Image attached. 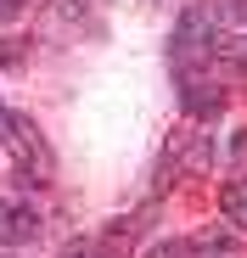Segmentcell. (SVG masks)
<instances>
[{"mask_svg": "<svg viewBox=\"0 0 247 258\" xmlns=\"http://www.w3.org/2000/svg\"><path fill=\"white\" fill-rule=\"evenodd\" d=\"M219 213H225L230 225L247 230V180H225L219 185Z\"/></svg>", "mask_w": 247, "mask_h": 258, "instance_id": "cell-6", "label": "cell"}, {"mask_svg": "<svg viewBox=\"0 0 247 258\" xmlns=\"http://www.w3.org/2000/svg\"><path fill=\"white\" fill-rule=\"evenodd\" d=\"M146 258H186V252H180V247H169V241H163V247H152Z\"/></svg>", "mask_w": 247, "mask_h": 258, "instance_id": "cell-10", "label": "cell"}, {"mask_svg": "<svg viewBox=\"0 0 247 258\" xmlns=\"http://www.w3.org/2000/svg\"><path fill=\"white\" fill-rule=\"evenodd\" d=\"M186 258H241V241H236L230 230L208 225V230H197V236L186 241Z\"/></svg>", "mask_w": 247, "mask_h": 258, "instance_id": "cell-4", "label": "cell"}, {"mask_svg": "<svg viewBox=\"0 0 247 258\" xmlns=\"http://www.w3.org/2000/svg\"><path fill=\"white\" fill-rule=\"evenodd\" d=\"M0 219H6V202H0Z\"/></svg>", "mask_w": 247, "mask_h": 258, "instance_id": "cell-13", "label": "cell"}, {"mask_svg": "<svg viewBox=\"0 0 247 258\" xmlns=\"http://www.w3.org/2000/svg\"><path fill=\"white\" fill-rule=\"evenodd\" d=\"M208 56H219V28H214V12L191 6L174 28V68L180 73H197Z\"/></svg>", "mask_w": 247, "mask_h": 258, "instance_id": "cell-1", "label": "cell"}, {"mask_svg": "<svg viewBox=\"0 0 247 258\" xmlns=\"http://www.w3.org/2000/svg\"><path fill=\"white\" fill-rule=\"evenodd\" d=\"M34 236H39V213H34V208H23V202H6V219H0V241L23 247V241H34Z\"/></svg>", "mask_w": 247, "mask_h": 258, "instance_id": "cell-5", "label": "cell"}, {"mask_svg": "<svg viewBox=\"0 0 247 258\" xmlns=\"http://www.w3.org/2000/svg\"><path fill=\"white\" fill-rule=\"evenodd\" d=\"M146 225H152L146 213H135V219H112V225H107V236L96 241V258H124V252L141 241V230H146Z\"/></svg>", "mask_w": 247, "mask_h": 258, "instance_id": "cell-3", "label": "cell"}, {"mask_svg": "<svg viewBox=\"0 0 247 258\" xmlns=\"http://www.w3.org/2000/svg\"><path fill=\"white\" fill-rule=\"evenodd\" d=\"M12 123H17V112H6V107H0V141L12 135Z\"/></svg>", "mask_w": 247, "mask_h": 258, "instance_id": "cell-11", "label": "cell"}, {"mask_svg": "<svg viewBox=\"0 0 247 258\" xmlns=\"http://www.w3.org/2000/svg\"><path fill=\"white\" fill-rule=\"evenodd\" d=\"M56 6H62V12H79V6H85V0H56Z\"/></svg>", "mask_w": 247, "mask_h": 258, "instance_id": "cell-12", "label": "cell"}, {"mask_svg": "<svg viewBox=\"0 0 247 258\" xmlns=\"http://www.w3.org/2000/svg\"><path fill=\"white\" fill-rule=\"evenodd\" d=\"M180 107H186L191 118H202V123H214V118L225 112V90L208 84V79H197V73H186V79H180Z\"/></svg>", "mask_w": 247, "mask_h": 258, "instance_id": "cell-2", "label": "cell"}, {"mask_svg": "<svg viewBox=\"0 0 247 258\" xmlns=\"http://www.w3.org/2000/svg\"><path fill=\"white\" fill-rule=\"evenodd\" d=\"M219 17L225 23H247V0H219Z\"/></svg>", "mask_w": 247, "mask_h": 258, "instance_id": "cell-7", "label": "cell"}, {"mask_svg": "<svg viewBox=\"0 0 247 258\" xmlns=\"http://www.w3.org/2000/svg\"><path fill=\"white\" fill-rule=\"evenodd\" d=\"M230 56H236V73L247 79V34H241V39H236V45H230Z\"/></svg>", "mask_w": 247, "mask_h": 258, "instance_id": "cell-8", "label": "cell"}, {"mask_svg": "<svg viewBox=\"0 0 247 258\" xmlns=\"http://www.w3.org/2000/svg\"><path fill=\"white\" fill-rule=\"evenodd\" d=\"M17 12H23V0H0V28H6V23H12Z\"/></svg>", "mask_w": 247, "mask_h": 258, "instance_id": "cell-9", "label": "cell"}]
</instances>
